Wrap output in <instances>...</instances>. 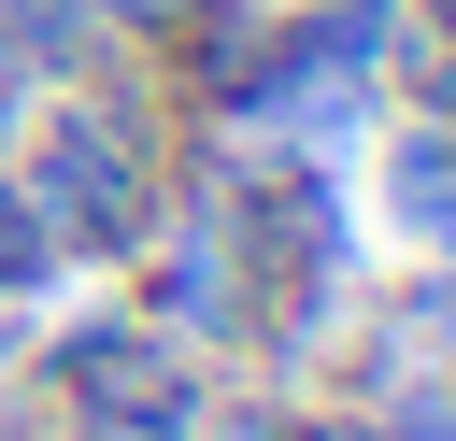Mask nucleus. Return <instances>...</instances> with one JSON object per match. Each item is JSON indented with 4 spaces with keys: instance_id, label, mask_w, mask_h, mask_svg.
<instances>
[{
    "instance_id": "1a4fd4ad",
    "label": "nucleus",
    "mask_w": 456,
    "mask_h": 441,
    "mask_svg": "<svg viewBox=\"0 0 456 441\" xmlns=\"http://www.w3.org/2000/svg\"><path fill=\"white\" fill-rule=\"evenodd\" d=\"M399 14H413V28H428V43H456V0H399Z\"/></svg>"
},
{
    "instance_id": "f03ea898",
    "label": "nucleus",
    "mask_w": 456,
    "mask_h": 441,
    "mask_svg": "<svg viewBox=\"0 0 456 441\" xmlns=\"http://www.w3.org/2000/svg\"><path fill=\"white\" fill-rule=\"evenodd\" d=\"M214 356H185V341H157L142 313H128V285L114 299H43V327H28V356H14V398H43L71 441H200V413H214Z\"/></svg>"
},
{
    "instance_id": "20e7f679",
    "label": "nucleus",
    "mask_w": 456,
    "mask_h": 441,
    "mask_svg": "<svg viewBox=\"0 0 456 441\" xmlns=\"http://www.w3.org/2000/svg\"><path fill=\"white\" fill-rule=\"evenodd\" d=\"M114 43H100V14L86 0H0V85H71V71H100Z\"/></svg>"
},
{
    "instance_id": "423d86ee",
    "label": "nucleus",
    "mask_w": 456,
    "mask_h": 441,
    "mask_svg": "<svg viewBox=\"0 0 456 441\" xmlns=\"http://www.w3.org/2000/svg\"><path fill=\"white\" fill-rule=\"evenodd\" d=\"M86 14H100V43H128V57H157V43H171V14H185V0H86Z\"/></svg>"
},
{
    "instance_id": "7ed1b4c3",
    "label": "nucleus",
    "mask_w": 456,
    "mask_h": 441,
    "mask_svg": "<svg viewBox=\"0 0 456 441\" xmlns=\"http://www.w3.org/2000/svg\"><path fill=\"white\" fill-rule=\"evenodd\" d=\"M370 213L413 242V256H456V114H399L370 128Z\"/></svg>"
},
{
    "instance_id": "f257e3e1",
    "label": "nucleus",
    "mask_w": 456,
    "mask_h": 441,
    "mask_svg": "<svg viewBox=\"0 0 456 441\" xmlns=\"http://www.w3.org/2000/svg\"><path fill=\"white\" fill-rule=\"evenodd\" d=\"M14 171H28V199H43L71 285H114V270L157 242L171 185H185V100H171V71L114 43L100 71L43 85L28 128H14Z\"/></svg>"
},
{
    "instance_id": "9d476101",
    "label": "nucleus",
    "mask_w": 456,
    "mask_h": 441,
    "mask_svg": "<svg viewBox=\"0 0 456 441\" xmlns=\"http://www.w3.org/2000/svg\"><path fill=\"white\" fill-rule=\"evenodd\" d=\"M0 398H14V384H0Z\"/></svg>"
},
{
    "instance_id": "0eeeda50",
    "label": "nucleus",
    "mask_w": 456,
    "mask_h": 441,
    "mask_svg": "<svg viewBox=\"0 0 456 441\" xmlns=\"http://www.w3.org/2000/svg\"><path fill=\"white\" fill-rule=\"evenodd\" d=\"M299 441H385L356 398H328V384H299Z\"/></svg>"
},
{
    "instance_id": "39448f33",
    "label": "nucleus",
    "mask_w": 456,
    "mask_h": 441,
    "mask_svg": "<svg viewBox=\"0 0 456 441\" xmlns=\"http://www.w3.org/2000/svg\"><path fill=\"white\" fill-rule=\"evenodd\" d=\"M200 441H299V384L228 370V384H214V413H200Z\"/></svg>"
},
{
    "instance_id": "6e6552de",
    "label": "nucleus",
    "mask_w": 456,
    "mask_h": 441,
    "mask_svg": "<svg viewBox=\"0 0 456 441\" xmlns=\"http://www.w3.org/2000/svg\"><path fill=\"white\" fill-rule=\"evenodd\" d=\"M0 441H71V427H57L43 398H0Z\"/></svg>"
}]
</instances>
